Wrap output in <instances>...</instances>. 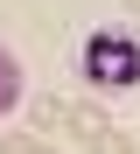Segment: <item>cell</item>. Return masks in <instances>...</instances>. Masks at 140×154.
I'll return each mask as SVG.
<instances>
[{
  "label": "cell",
  "instance_id": "cell-1",
  "mask_svg": "<svg viewBox=\"0 0 140 154\" xmlns=\"http://www.w3.org/2000/svg\"><path fill=\"white\" fill-rule=\"evenodd\" d=\"M84 77H91L98 91H133L140 84V35L98 28L91 42H84Z\"/></svg>",
  "mask_w": 140,
  "mask_h": 154
},
{
  "label": "cell",
  "instance_id": "cell-2",
  "mask_svg": "<svg viewBox=\"0 0 140 154\" xmlns=\"http://www.w3.org/2000/svg\"><path fill=\"white\" fill-rule=\"evenodd\" d=\"M14 98H21V63H14V49H0V112Z\"/></svg>",
  "mask_w": 140,
  "mask_h": 154
},
{
  "label": "cell",
  "instance_id": "cell-4",
  "mask_svg": "<svg viewBox=\"0 0 140 154\" xmlns=\"http://www.w3.org/2000/svg\"><path fill=\"white\" fill-rule=\"evenodd\" d=\"M91 147H98V154H133V140L112 133V126H105V133H91Z\"/></svg>",
  "mask_w": 140,
  "mask_h": 154
},
{
  "label": "cell",
  "instance_id": "cell-3",
  "mask_svg": "<svg viewBox=\"0 0 140 154\" xmlns=\"http://www.w3.org/2000/svg\"><path fill=\"white\" fill-rule=\"evenodd\" d=\"M77 105H63V98H35V126H70Z\"/></svg>",
  "mask_w": 140,
  "mask_h": 154
},
{
  "label": "cell",
  "instance_id": "cell-6",
  "mask_svg": "<svg viewBox=\"0 0 140 154\" xmlns=\"http://www.w3.org/2000/svg\"><path fill=\"white\" fill-rule=\"evenodd\" d=\"M126 7H133V14H140V0H126Z\"/></svg>",
  "mask_w": 140,
  "mask_h": 154
},
{
  "label": "cell",
  "instance_id": "cell-5",
  "mask_svg": "<svg viewBox=\"0 0 140 154\" xmlns=\"http://www.w3.org/2000/svg\"><path fill=\"white\" fill-rule=\"evenodd\" d=\"M0 154H56V147H49V140H35V133H14Z\"/></svg>",
  "mask_w": 140,
  "mask_h": 154
}]
</instances>
